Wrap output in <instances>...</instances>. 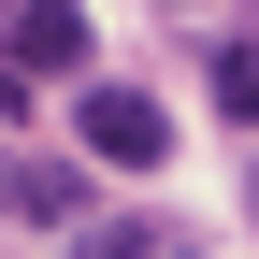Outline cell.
Instances as JSON below:
<instances>
[{"instance_id":"6da1fadb","label":"cell","mask_w":259,"mask_h":259,"mask_svg":"<svg viewBox=\"0 0 259 259\" xmlns=\"http://www.w3.org/2000/svg\"><path fill=\"white\" fill-rule=\"evenodd\" d=\"M72 144L101 158V173H158V158H173V115H158L144 87H87L72 101Z\"/></svg>"},{"instance_id":"3957f363","label":"cell","mask_w":259,"mask_h":259,"mask_svg":"<svg viewBox=\"0 0 259 259\" xmlns=\"http://www.w3.org/2000/svg\"><path fill=\"white\" fill-rule=\"evenodd\" d=\"M0 216H44V231H87V173L72 158H15V202Z\"/></svg>"},{"instance_id":"8992f818","label":"cell","mask_w":259,"mask_h":259,"mask_svg":"<svg viewBox=\"0 0 259 259\" xmlns=\"http://www.w3.org/2000/svg\"><path fill=\"white\" fill-rule=\"evenodd\" d=\"M173 15H216V0H173Z\"/></svg>"},{"instance_id":"7a4b0ae2","label":"cell","mask_w":259,"mask_h":259,"mask_svg":"<svg viewBox=\"0 0 259 259\" xmlns=\"http://www.w3.org/2000/svg\"><path fill=\"white\" fill-rule=\"evenodd\" d=\"M0 72H15V87L87 72V0H15V15H0Z\"/></svg>"},{"instance_id":"5b68a950","label":"cell","mask_w":259,"mask_h":259,"mask_svg":"<svg viewBox=\"0 0 259 259\" xmlns=\"http://www.w3.org/2000/svg\"><path fill=\"white\" fill-rule=\"evenodd\" d=\"M202 87H216V115H231V130H259V44H216Z\"/></svg>"},{"instance_id":"52a82bcc","label":"cell","mask_w":259,"mask_h":259,"mask_svg":"<svg viewBox=\"0 0 259 259\" xmlns=\"http://www.w3.org/2000/svg\"><path fill=\"white\" fill-rule=\"evenodd\" d=\"M245 202H259V173H245Z\"/></svg>"},{"instance_id":"277c9868","label":"cell","mask_w":259,"mask_h":259,"mask_svg":"<svg viewBox=\"0 0 259 259\" xmlns=\"http://www.w3.org/2000/svg\"><path fill=\"white\" fill-rule=\"evenodd\" d=\"M72 259H173V231H158V216H87Z\"/></svg>"}]
</instances>
